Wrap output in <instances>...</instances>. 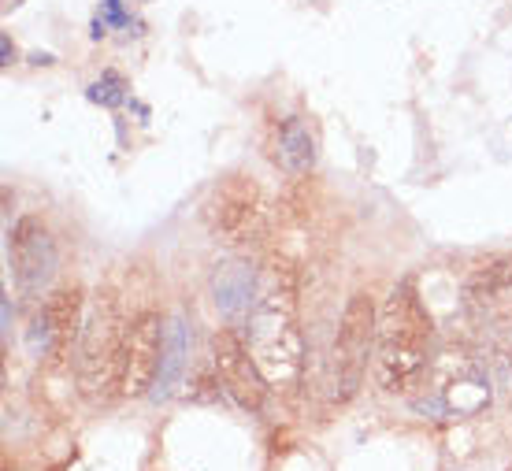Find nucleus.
Wrapping results in <instances>:
<instances>
[{
	"mask_svg": "<svg viewBox=\"0 0 512 471\" xmlns=\"http://www.w3.org/2000/svg\"><path fill=\"white\" fill-rule=\"evenodd\" d=\"M201 216H205L208 230L216 234V242L249 245L264 234L268 204H264V193L249 175H227L205 197Z\"/></svg>",
	"mask_w": 512,
	"mask_h": 471,
	"instance_id": "39448f33",
	"label": "nucleus"
},
{
	"mask_svg": "<svg viewBox=\"0 0 512 471\" xmlns=\"http://www.w3.org/2000/svg\"><path fill=\"white\" fill-rule=\"evenodd\" d=\"M446 401H449V408H453V412H461V416L479 412V408L490 401L487 379H483L475 368H468L464 375H457V379L446 382Z\"/></svg>",
	"mask_w": 512,
	"mask_h": 471,
	"instance_id": "4468645a",
	"label": "nucleus"
},
{
	"mask_svg": "<svg viewBox=\"0 0 512 471\" xmlns=\"http://www.w3.org/2000/svg\"><path fill=\"white\" fill-rule=\"evenodd\" d=\"M509 290H512V256L490 260V264H483L468 279V301L472 305H490V301H498L501 293Z\"/></svg>",
	"mask_w": 512,
	"mask_h": 471,
	"instance_id": "ddd939ff",
	"label": "nucleus"
},
{
	"mask_svg": "<svg viewBox=\"0 0 512 471\" xmlns=\"http://www.w3.org/2000/svg\"><path fill=\"white\" fill-rule=\"evenodd\" d=\"M86 323V293L82 286H60L45 297L38 312L41 327V349L49 357L52 368H67L71 349H78V334Z\"/></svg>",
	"mask_w": 512,
	"mask_h": 471,
	"instance_id": "6e6552de",
	"label": "nucleus"
},
{
	"mask_svg": "<svg viewBox=\"0 0 512 471\" xmlns=\"http://www.w3.org/2000/svg\"><path fill=\"white\" fill-rule=\"evenodd\" d=\"M212 364H216V379L223 382V390H227L238 405L249 408V412H256V408L264 405L271 382L264 379V371H260V364L253 360L245 338H238V334L227 331V327L216 331V338H212Z\"/></svg>",
	"mask_w": 512,
	"mask_h": 471,
	"instance_id": "423d86ee",
	"label": "nucleus"
},
{
	"mask_svg": "<svg viewBox=\"0 0 512 471\" xmlns=\"http://www.w3.org/2000/svg\"><path fill=\"white\" fill-rule=\"evenodd\" d=\"M123 345H127V323L119 316L116 293L101 290L86 308V323L75 349L78 394L86 401L97 405L112 394H123Z\"/></svg>",
	"mask_w": 512,
	"mask_h": 471,
	"instance_id": "7ed1b4c3",
	"label": "nucleus"
},
{
	"mask_svg": "<svg viewBox=\"0 0 512 471\" xmlns=\"http://www.w3.org/2000/svg\"><path fill=\"white\" fill-rule=\"evenodd\" d=\"M90 97L97 104H108V108H116V104L127 101V78L119 75V71H104V75L90 86Z\"/></svg>",
	"mask_w": 512,
	"mask_h": 471,
	"instance_id": "2eb2a0df",
	"label": "nucleus"
},
{
	"mask_svg": "<svg viewBox=\"0 0 512 471\" xmlns=\"http://www.w3.org/2000/svg\"><path fill=\"white\" fill-rule=\"evenodd\" d=\"M375 338H379V308L368 293H353L342 319H338V334H334L331 349V397L338 405L357 397Z\"/></svg>",
	"mask_w": 512,
	"mask_h": 471,
	"instance_id": "20e7f679",
	"label": "nucleus"
},
{
	"mask_svg": "<svg viewBox=\"0 0 512 471\" xmlns=\"http://www.w3.org/2000/svg\"><path fill=\"white\" fill-rule=\"evenodd\" d=\"M275 160L286 175H308L316 167V138L301 115H290L282 119L279 130H275Z\"/></svg>",
	"mask_w": 512,
	"mask_h": 471,
	"instance_id": "f8f14e48",
	"label": "nucleus"
},
{
	"mask_svg": "<svg viewBox=\"0 0 512 471\" xmlns=\"http://www.w3.org/2000/svg\"><path fill=\"white\" fill-rule=\"evenodd\" d=\"M186 353H190V331H186V319L171 316L164 323V353H160V375H156L153 394L160 401L179 394L182 379H186Z\"/></svg>",
	"mask_w": 512,
	"mask_h": 471,
	"instance_id": "9b49d317",
	"label": "nucleus"
},
{
	"mask_svg": "<svg viewBox=\"0 0 512 471\" xmlns=\"http://www.w3.org/2000/svg\"><path fill=\"white\" fill-rule=\"evenodd\" d=\"M130 15L123 8V0H101V12H97V34H104V26H127Z\"/></svg>",
	"mask_w": 512,
	"mask_h": 471,
	"instance_id": "dca6fc26",
	"label": "nucleus"
},
{
	"mask_svg": "<svg viewBox=\"0 0 512 471\" xmlns=\"http://www.w3.org/2000/svg\"><path fill=\"white\" fill-rule=\"evenodd\" d=\"M0 49H4V60H0V64L12 67V64H15V45H12V38H8V34L0 38Z\"/></svg>",
	"mask_w": 512,
	"mask_h": 471,
	"instance_id": "f3484780",
	"label": "nucleus"
},
{
	"mask_svg": "<svg viewBox=\"0 0 512 471\" xmlns=\"http://www.w3.org/2000/svg\"><path fill=\"white\" fill-rule=\"evenodd\" d=\"M256 293H260V275L253 271V264L231 260V264H219L212 275V297H216V308L223 316H249L256 305Z\"/></svg>",
	"mask_w": 512,
	"mask_h": 471,
	"instance_id": "9d476101",
	"label": "nucleus"
},
{
	"mask_svg": "<svg viewBox=\"0 0 512 471\" xmlns=\"http://www.w3.org/2000/svg\"><path fill=\"white\" fill-rule=\"evenodd\" d=\"M164 323L160 312H141L127 323V345H123V397L153 394L160 375V353H164Z\"/></svg>",
	"mask_w": 512,
	"mask_h": 471,
	"instance_id": "0eeeda50",
	"label": "nucleus"
},
{
	"mask_svg": "<svg viewBox=\"0 0 512 471\" xmlns=\"http://www.w3.org/2000/svg\"><path fill=\"white\" fill-rule=\"evenodd\" d=\"M245 319H249L245 345L264 371V379L275 386L297 382L305 368V338L297 327V275L286 260H271L260 271V293Z\"/></svg>",
	"mask_w": 512,
	"mask_h": 471,
	"instance_id": "f257e3e1",
	"label": "nucleus"
},
{
	"mask_svg": "<svg viewBox=\"0 0 512 471\" xmlns=\"http://www.w3.org/2000/svg\"><path fill=\"white\" fill-rule=\"evenodd\" d=\"M431 312L420 293L401 282L379 308V338H375V382L386 394H409L427 375V345H431Z\"/></svg>",
	"mask_w": 512,
	"mask_h": 471,
	"instance_id": "f03ea898",
	"label": "nucleus"
},
{
	"mask_svg": "<svg viewBox=\"0 0 512 471\" xmlns=\"http://www.w3.org/2000/svg\"><path fill=\"white\" fill-rule=\"evenodd\" d=\"M8 256H12V271L23 290H41L56 271V242L49 227L34 216L19 219L12 227Z\"/></svg>",
	"mask_w": 512,
	"mask_h": 471,
	"instance_id": "1a4fd4ad",
	"label": "nucleus"
}]
</instances>
